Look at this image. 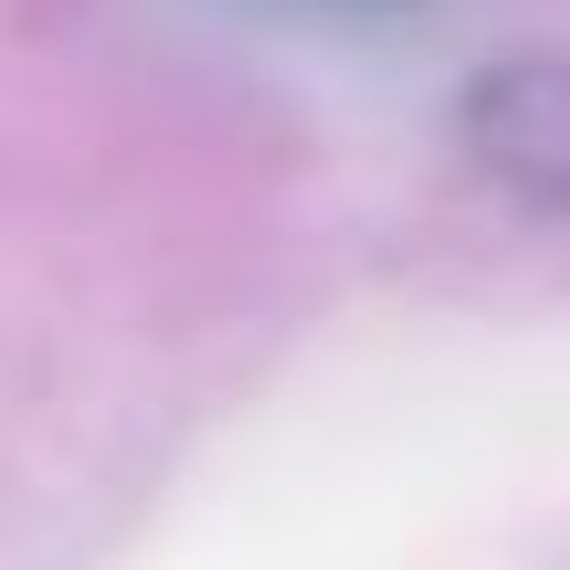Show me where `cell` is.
<instances>
[{"label":"cell","mask_w":570,"mask_h":570,"mask_svg":"<svg viewBox=\"0 0 570 570\" xmlns=\"http://www.w3.org/2000/svg\"><path fill=\"white\" fill-rule=\"evenodd\" d=\"M465 159L508 202L570 212V63H497L465 85Z\"/></svg>","instance_id":"1"},{"label":"cell","mask_w":570,"mask_h":570,"mask_svg":"<svg viewBox=\"0 0 570 570\" xmlns=\"http://www.w3.org/2000/svg\"><path fill=\"white\" fill-rule=\"evenodd\" d=\"M306 11H412V0H306Z\"/></svg>","instance_id":"2"}]
</instances>
